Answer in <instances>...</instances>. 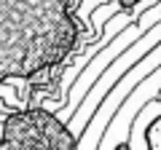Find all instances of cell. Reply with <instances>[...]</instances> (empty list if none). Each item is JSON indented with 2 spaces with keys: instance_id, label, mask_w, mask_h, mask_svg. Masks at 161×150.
<instances>
[{
  "instance_id": "6da1fadb",
  "label": "cell",
  "mask_w": 161,
  "mask_h": 150,
  "mask_svg": "<svg viewBox=\"0 0 161 150\" xmlns=\"http://www.w3.org/2000/svg\"><path fill=\"white\" fill-rule=\"evenodd\" d=\"M78 0H0V86L64 64L80 43ZM132 13L142 0H115Z\"/></svg>"
},
{
  "instance_id": "7a4b0ae2",
  "label": "cell",
  "mask_w": 161,
  "mask_h": 150,
  "mask_svg": "<svg viewBox=\"0 0 161 150\" xmlns=\"http://www.w3.org/2000/svg\"><path fill=\"white\" fill-rule=\"evenodd\" d=\"M75 131L46 107L14 110L0 123V150H75Z\"/></svg>"
},
{
  "instance_id": "3957f363",
  "label": "cell",
  "mask_w": 161,
  "mask_h": 150,
  "mask_svg": "<svg viewBox=\"0 0 161 150\" xmlns=\"http://www.w3.org/2000/svg\"><path fill=\"white\" fill-rule=\"evenodd\" d=\"M110 150H132V147H129V142H118L115 147H110Z\"/></svg>"
}]
</instances>
